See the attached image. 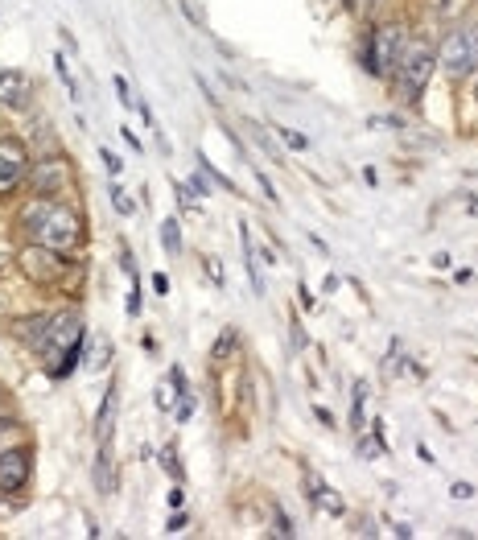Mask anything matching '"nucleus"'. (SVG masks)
Returning <instances> with one entry per match:
<instances>
[{
    "label": "nucleus",
    "instance_id": "1",
    "mask_svg": "<svg viewBox=\"0 0 478 540\" xmlns=\"http://www.w3.org/2000/svg\"><path fill=\"white\" fill-rule=\"evenodd\" d=\"M21 231H29L33 244L54 248V252H71L83 240V219L75 207H66L58 198L38 194L33 202H25L21 211Z\"/></svg>",
    "mask_w": 478,
    "mask_h": 540
},
{
    "label": "nucleus",
    "instance_id": "2",
    "mask_svg": "<svg viewBox=\"0 0 478 540\" xmlns=\"http://www.w3.org/2000/svg\"><path fill=\"white\" fill-rule=\"evenodd\" d=\"M404 50H408V29L404 25L371 29V38H367V71L371 75H392L396 62L404 58Z\"/></svg>",
    "mask_w": 478,
    "mask_h": 540
},
{
    "label": "nucleus",
    "instance_id": "3",
    "mask_svg": "<svg viewBox=\"0 0 478 540\" xmlns=\"http://www.w3.org/2000/svg\"><path fill=\"white\" fill-rule=\"evenodd\" d=\"M433 66H437V58L425 46H408L404 58L396 62V91H400V99H408V104L421 99L425 83L433 79Z\"/></svg>",
    "mask_w": 478,
    "mask_h": 540
},
{
    "label": "nucleus",
    "instance_id": "4",
    "mask_svg": "<svg viewBox=\"0 0 478 540\" xmlns=\"http://www.w3.org/2000/svg\"><path fill=\"white\" fill-rule=\"evenodd\" d=\"M441 66L454 75V79H466L470 71H478V25H462L454 29L446 42H441Z\"/></svg>",
    "mask_w": 478,
    "mask_h": 540
},
{
    "label": "nucleus",
    "instance_id": "5",
    "mask_svg": "<svg viewBox=\"0 0 478 540\" xmlns=\"http://www.w3.org/2000/svg\"><path fill=\"white\" fill-rule=\"evenodd\" d=\"M17 264H21V273H25L29 281H42V285H50V281H58V277L71 273V264H66L54 248H42V244H29V248L17 256Z\"/></svg>",
    "mask_w": 478,
    "mask_h": 540
},
{
    "label": "nucleus",
    "instance_id": "6",
    "mask_svg": "<svg viewBox=\"0 0 478 540\" xmlns=\"http://www.w3.org/2000/svg\"><path fill=\"white\" fill-rule=\"evenodd\" d=\"M33 475V450L29 446H9L0 450V495H17L29 487Z\"/></svg>",
    "mask_w": 478,
    "mask_h": 540
},
{
    "label": "nucleus",
    "instance_id": "7",
    "mask_svg": "<svg viewBox=\"0 0 478 540\" xmlns=\"http://www.w3.org/2000/svg\"><path fill=\"white\" fill-rule=\"evenodd\" d=\"M29 186H33V194L58 198V194L71 190V165H66L62 157H46L38 165H29Z\"/></svg>",
    "mask_w": 478,
    "mask_h": 540
},
{
    "label": "nucleus",
    "instance_id": "8",
    "mask_svg": "<svg viewBox=\"0 0 478 540\" xmlns=\"http://www.w3.org/2000/svg\"><path fill=\"white\" fill-rule=\"evenodd\" d=\"M29 178V153L21 141L0 137V198L13 194L21 182Z\"/></svg>",
    "mask_w": 478,
    "mask_h": 540
},
{
    "label": "nucleus",
    "instance_id": "9",
    "mask_svg": "<svg viewBox=\"0 0 478 540\" xmlns=\"http://www.w3.org/2000/svg\"><path fill=\"white\" fill-rule=\"evenodd\" d=\"M29 99H33L29 75H21V71H0V104L13 108V112H25Z\"/></svg>",
    "mask_w": 478,
    "mask_h": 540
},
{
    "label": "nucleus",
    "instance_id": "10",
    "mask_svg": "<svg viewBox=\"0 0 478 540\" xmlns=\"http://www.w3.org/2000/svg\"><path fill=\"white\" fill-rule=\"evenodd\" d=\"M305 487H310V491H314L310 499L318 503V508H322V512H330V516H343V499H338V495H334V491H330V487H326V483H322L318 475H305Z\"/></svg>",
    "mask_w": 478,
    "mask_h": 540
},
{
    "label": "nucleus",
    "instance_id": "11",
    "mask_svg": "<svg viewBox=\"0 0 478 540\" xmlns=\"http://www.w3.org/2000/svg\"><path fill=\"white\" fill-rule=\"evenodd\" d=\"M235 347H239V330H231V326H227V330L219 334V343L211 347V359H215V363H227V359L235 355Z\"/></svg>",
    "mask_w": 478,
    "mask_h": 540
},
{
    "label": "nucleus",
    "instance_id": "12",
    "mask_svg": "<svg viewBox=\"0 0 478 540\" xmlns=\"http://www.w3.org/2000/svg\"><path fill=\"white\" fill-rule=\"evenodd\" d=\"M244 231V248H248V273H252V285H256V293H264V273H260V252H256V244H252V235H248V227H239Z\"/></svg>",
    "mask_w": 478,
    "mask_h": 540
},
{
    "label": "nucleus",
    "instance_id": "13",
    "mask_svg": "<svg viewBox=\"0 0 478 540\" xmlns=\"http://www.w3.org/2000/svg\"><path fill=\"white\" fill-rule=\"evenodd\" d=\"M367 392H371L367 380H359L355 384V404H351V425L355 429H363V421H367Z\"/></svg>",
    "mask_w": 478,
    "mask_h": 540
},
{
    "label": "nucleus",
    "instance_id": "14",
    "mask_svg": "<svg viewBox=\"0 0 478 540\" xmlns=\"http://www.w3.org/2000/svg\"><path fill=\"white\" fill-rule=\"evenodd\" d=\"M161 244H165V252H182V227H178V219H165L161 223Z\"/></svg>",
    "mask_w": 478,
    "mask_h": 540
},
{
    "label": "nucleus",
    "instance_id": "15",
    "mask_svg": "<svg viewBox=\"0 0 478 540\" xmlns=\"http://www.w3.org/2000/svg\"><path fill=\"white\" fill-rule=\"evenodd\" d=\"M112 421H116V392H108L104 409H99V437H112Z\"/></svg>",
    "mask_w": 478,
    "mask_h": 540
},
{
    "label": "nucleus",
    "instance_id": "16",
    "mask_svg": "<svg viewBox=\"0 0 478 540\" xmlns=\"http://www.w3.org/2000/svg\"><path fill=\"white\" fill-rule=\"evenodd\" d=\"M178 202H182V211H190V215H202V202H198V194H194L190 186H182V182H178Z\"/></svg>",
    "mask_w": 478,
    "mask_h": 540
},
{
    "label": "nucleus",
    "instance_id": "17",
    "mask_svg": "<svg viewBox=\"0 0 478 540\" xmlns=\"http://www.w3.org/2000/svg\"><path fill=\"white\" fill-rule=\"evenodd\" d=\"M277 132H281V141H285L289 149H297V153H301V149H310V141H305L301 132H293V128H277Z\"/></svg>",
    "mask_w": 478,
    "mask_h": 540
},
{
    "label": "nucleus",
    "instance_id": "18",
    "mask_svg": "<svg viewBox=\"0 0 478 540\" xmlns=\"http://www.w3.org/2000/svg\"><path fill=\"white\" fill-rule=\"evenodd\" d=\"M161 466H165L174 479H182V466H178V454H174V450H165V454H161Z\"/></svg>",
    "mask_w": 478,
    "mask_h": 540
},
{
    "label": "nucleus",
    "instance_id": "19",
    "mask_svg": "<svg viewBox=\"0 0 478 540\" xmlns=\"http://www.w3.org/2000/svg\"><path fill=\"white\" fill-rule=\"evenodd\" d=\"M13 433H17L13 421H0V450H9V446H13Z\"/></svg>",
    "mask_w": 478,
    "mask_h": 540
},
{
    "label": "nucleus",
    "instance_id": "20",
    "mask_svg": "<svg viewBox=\"0 0 478 540\" xmlns=\"http://www.w3.org/2000/svg\"><path fill=\"white\" fill-rule=\"evenodd\" d=\"M112 202H116V211H120V215H132V211H136V207H132V198H128L124 190H116V194H112Z\"/></svg>",
    "mask_w": 478,
    "mask_h": 540
},
{
    "label": "nucleus",
    "instance_id": "21",
    "mask_svg": "<svg viewBox=\"0 0 478 540\" xmlns=\"http://www.w3.org/2000/svg\"><path fill=\"white\" fill-rule=\"evenodd\" d=\"M104 165H108V174H120V170H124L120 157H116V153H108V149H104Z\"/></svg>",
    "mask_w": 478,
    "mask_h": 540
},
{
    "label": "nucleus",
    "instance_id": "22",
    "mask_svg": "<svg viewBox=\"0 0 478 540\" xmlns=\"http://www.w3.org/2000/svg\"><path fill=\"white\" fill-rule=\"evenodd\" d=\"M277 532H281V536H293V524H289V516H285L281 508H277Z\"/></svg>",
    "mask_w": 478,
    "mask_h": 540
},
{
    "label": "nucleus",
    "instance_id": "23",
    "mask_svg": "<svg viewBox=\"0 0 478 540\" xmlns=\"http://www.w3.org/2000/svg\"><path fill=\"white\" fill-rule=\"evenodd\" d=\"M165 499H169V508H182V503H186V495H182V487H174V491H169Z\"/></svg>",
    "mask_w": 478,
    "mask_h": 540
},
{
    "label": "nucleus",
    "instance_id": "24",
    "mask_svg": "<svg viewBox=\"0 0 478 540\" xmlns=\"http://www.w3.org/2000/svg\"><path fill=\"white\" fill-rule=\"evenodd\" d=\"M474 495V487H466V483H454V499H470Z\"/></svg>",
    "mask_w": 478,
    "mask_h": 540
},
{
    "label": "nucleus",
    "instance_id": "25",
    "mask_svg": "<svg viewBox=\"0 0 478 540\" xmlns=\"http://www.w3.org/2000/svg\"><path fill=\"white\" fill-rule=\"evenodd\" d=\"M5 264H9V252H5V248H0V268H5Z\"/></svg>",
    "mask_w": 478,
    "mask_h": 540
},
{
    "label": "nucleus",
    "instance_id": "26",
    "mask_svg": "<svg viewBox=\"0 0 478 540\" xmlns=\"http://www.w3.org/2000/svg\"><path fill=\"white\" fill-rule=\"evenodd\" d=\"M474 99H478V87H474Z\"/></svg>",
    "mask_w": 478,
    "mask_h": 540
},
{
    "label": "nucleus",
    "instance_id": "27",
    "mask_svg": "<svg viewBox=\"0 0 478 540\" xmlns=\"http://www.w3.org/2000/svg\"><path fill=\"white\" fill-rule=\"evenodd\" d=\"M0 310H5V301H0Z\"/></svg>",
    "mask_w": 478,
    "mask_h": 540
}]
</instances>
